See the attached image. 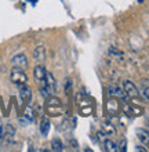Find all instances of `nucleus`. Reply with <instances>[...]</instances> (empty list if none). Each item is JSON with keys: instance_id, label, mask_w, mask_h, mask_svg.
<instances>
[{"instance_id": "obj_10", "label": "nucleus", "mask_w": 149, "mask_h": 152, "mask_svg": "<svg viewBox=\"0 0 149 152\" xmlns=\"http://www.w3.org/2000/svg\"><path fill=\"white\" fill-rule=\"evenodd\" d=\"M137 136H138V140L141 141L144 145H146V147H148V145H149V132H148V130L138 129V130H137Z\"/></svg>"}, {"instance_id": "obj_17", "label": "nucleus", "mask_w": 149, "mask_h": 152, "mask_svg": "<svg viewBox=\"0 0 149 152\" xmlns=\"http://www.w3.org/2000/svg\"><path fill=\"white\" fill-rule=\"evenodd\" d=\"M50 130V120L49 119H43L40 123V133L43 136H47Z\"/></svg>"}, {"instance_id": "obj_18", "label": "nucleus", "mask_w": 149, "mask_h": 152, "mask_svg": "<svg viewBox=\"0 0 149 152\" xmlns=\"http://www.w3.org/2000/svg\"><path fill=\"white\" fill-rule=\"evenodd\" d=\"M104 147H105V151H108V152H116L117 151V145L115 144L112 140H105Z\"/></svg>"}, {"instance_id": "obj_22", "label": "nucleus", "mask_w": 149, "mask_h": 152, "mask_svg": "<svg viewBox=\"0 0 149 152\" xmlns=\"http://www.w3.org/2000/svg\"><path fill=\"white\" fill-rule=\"evenodd\" d=\"M135 149H137V151H146V149L144 148V147H137V148H135Z\"/></svg>"}, {"instance_id": "obj_14", "label": "nucleus", "mask_w": 149, "mask_h": 152, "mask_svg": "<svg viewBox=\"0 0 149 152\" xmlns=\"http://www.w3.org/2000/svg\"><path fill=\"white\" fill-rule=\"evenodd\" d=\"M15 134V129L12 127V124H7L4 126V138L7 140V142H11Z\"/></svg>"}, {"instance_id": "obj_12", "label": "nucleus", "mask_w": 149, "mask_h": 152, "mask_svg": "<svg viewBox=\"0 0 149 152\" xmlns=\"http://www.w3.org/2000/svg\"><path fill=\"white\" fill-rule=\"evenodd\" d=\"M102 130H104V133L106 136H115L116 134V127L110 122H108V120H105L102 123Z\"/></svg>"}, {"instance_id": "obj_1", "label": "nucleus", "mask_w": 149, "mask_h": 152, "mask_svg": "<svg viewBox=\"0 0 149 152\" xmlns=\"http://www.w3.org/2000/svg\"><path fill=\"white\" fill-rule=\"evenodd\" d=\"M10 79H11V82L15 84V86H22V84H26L28 76H26V73L21 68L14 66V68L11 69V73H10Z\"/></svg>"}, {"instance_id": "obj_21", "label": "nucleus", "mask_w": 149, "mask_h": 152, "mask_svg": "<svg viewBox=\"0 0 149 152\" xmlns=\"http://www.w3.org/2000/svg\"><path fill=\"white\" fill-rule=\"evenodd\" d=\"M3 138H4V124L0 123V142H1Z\"/></svg>"}, {"instance_id": "obj_5", "label": "nucleus", "mask_w": 149, "mask_h": 152, "mask_svg": "<svg viewBox=\"0 0 149 152\" xmlns=\"http://www.w3.org/2000/svg\"><path fill=\"white\" fill-rule=\"evenodd\" d=\"M46 73H47V71H46V68L43 66V65H37V66H35V69H33V76H35V79L37 80L39 86H41V84L46 83Z\"/></svg>"}, {"instance_id": "obj_23", "label": "nucleus", "mask_w": 149, "mask_h": 152, "mask_svg": "<svg viewBox=\"0 0 149 152\" xmlns=\"http://www.w3.org/2000/svg\"><path fill=\"white\" fill-rule=\"evenodd\" d=\"M148 147H149V145H148Z\"/></svg>"}, {"instance_id": "obj_20", "label": "nucleus", "mask_w": 149, "mask_h": 152, "mask_svg": "<svg viewBox=\"0 0 149 152\" xmlns=\"http://www.w3.org/2000/svg\"><path fill=\"white\" fill-rule=\"evenodd\" d=\"M117 151H121V152L126 151V140H124V138H121L120 142L117 144Z\"/></svg>"}, {"instance_id": "obj_2", "label": "nucleus", "mask_w": 149, "mask_h": 152, "mask_svg": "<svg viewBox=\"0 0 149 152\" xmlns=\"http://www.w3.org/2000/svg\"><path fill=\"white\" fill-rule=\"evenodd\" d=\"M46 108H47V112L52 116H58L61 113V101L58 98H54V97H49L47 98V102H46Z\"/></svg>"}, {"instance_id": "obj_19", "label": "nucleus", "mask_w": 149, "mask_h": 152, "mask_svg": "<svg viewBox=\"0 0 149 152\" xmlns=\"http://www.w3.org/2000/svg\"><path fill=\"white\" fill-rule=\"evenodd\" d=\"M25 118H26L29 122L33 120V109L31 108V107H26V109H25Z\"/></svg>"}, {"instance_id": "obj_4", "label": "nucleus", "mask_w": 149, "mask_h": 152, "mask_svg": "<svg viewBox=\"0 0 149 152\" xmlns=\"http://www.w3.org/2000/svg\"><path fill=\"white\" fill-rule=\"evenodd\" d=\"M106 112L109 115H117L120 112V104H119V98H115V97H110L106 104Z\"/></svg>"}, {"instance_id": "obj_13", "label": "nucleus", "mask_w": 149, "mask_h": 152, "mask_svg": "<svg viewBox=\"0 0 149 152\" xmlns=\"http://www.w3.org/2000/svg\"><path fill=\"white\" fill-rule=\"evenodd\" d=\"M123 111H124L127 115H133V116H137V115H141L142 113V109L138 108V107H130L127 104H123Z\"/></svg>"}, {"instance_id": "obj_9", "label": "nucleus", "mask_w": 149, "mask_h": 152, "mask_svg": "<svg viewBox=\"0 0 149 152\" xmlns=\"http://www.w3.org/2000/svg\"><path fill=\"white\" fill-rule=\"evenodd\" d=\"M33 58L37 61V62H43L46 60V48L43 46H37L33 51Z\"/></svg>"}, {"instance_id": "obj_16", "label": "nucleus", "mask_w": 149, "mask_h": 152, "mask_svg": "<svg viewBox=\"0 0 149 152\" xmlns=\"http://www.w3.org/2000/svg\"><path fill=\"white\" fill-rule=\"evenodd\" d=\"M51 149L55 152L64 151V144H62V141L58 140V138H54V140L51 141Z\"/></svg>"}, {"instance_id": "obj_15", "label": "nucleus", "mask_w": 149, "mask_h": 152, "mask_svg": "<svg viewBox=\"0 0 149 152\" xmlns=\"http://www.w3.org/2000/svg\"><path fill=\"white\" fill-rule=\"evenodd\" d=\"M46 84L49 86V88L52 93H55V79H54V76H52L51 72L46 73Z\"/></svg>"}, {"instance_id": "obj_11", "label": "nucleus", "mask_w": 149, "mask_h": 152, "mask_svg": "<svg viewBox=\"0 0 149 152\" xmlns=\"http://www.w3.org/2000/svg\"><path fill=\"white\" fill-rule=\"evenodd\" d=\"M140 94L145 97L146 100H149V80L148 79H142L140 82Z\"/></svg>"}, {"instance_id": "obj_8", "label": "nucleus", "mask_w": 149, "mask_h": 152, "mask_svg": "<svg viewBox=\"0 0 149 152\" xmlns=\"http://www.w3.org/2000/svg\"><path fill=\"white\" fill-rule=\"evenodd\" d=\"M18 90H20V97H21V100L22 101L31 100V97H32V91H31V88L28 87V84L18 86Z\"/></svg>"}, {"instance_id": "obj_7", "label": "nucleus", "mask_w": 149, "mask_h": 152, "mask_svg": "<svg viewBox=\"0 0 149 152\" xmlns=\"http://www.w3.org/2000/svg\"><path fill=\"white\" fill-rule=\"evenodd\" d=\"M12 65L17 66V68L26 69L28 68V60H26V56H25V54H17V56H14L12 57Z\"/></svg>"}, {"instance_id": "obj_3", "label": "nucleus", "mask_w": 149, "mask_h": 152, "mask_svg": "<svg viewBox=\"0 0 149 152\" xmlns=\"http://www.w3.org/2000/svg\"><path fill=\"white\" fill-rule=\"evenodd\" d=\"M123 90L126 91L129 98H138L140 97V91H138L137 86L133 82H130V80H126L124 83H123Z\"/></svg>"}, {"instance_id": "obj_6", "label": "nucleus", "mask_w": 149, "mask_h": 152, "mask_svg": "<svg viewBox=\"0 0 149 152\" xmlns=\"http://www.w3.org/2000/svg\"><path fill=\"white\" fill-rule=\"evenodd\" d=\"M108 94H109V97H115V98H119V100H126L127 98L126 91L121 90L120 87H117V86H109Z\"/></svg>"}]
</instances>
